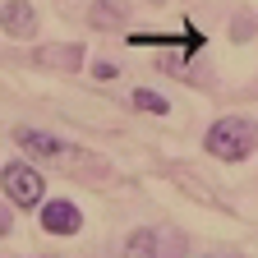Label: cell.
<instances>
[{"instance_id":"obj_1","label":"cell","mask_w":258,"mask_h":258,"mask_svg":"<svg viewBox=\"0 0 258 258\" xmlns=\"http://www.w3.org/2000/svg\"><path fill=\"white\" fill-rule=\"evenodd\" d=\"M203 148H208V157H217V161H249L253 148H258V124H253L249 115H221V120L208 124Z\"/></svg>"},{"instance_id":"obj_2","label":"cell","mask_w":258,"mask_h":258,"mask_svg":"<svg viewBox=\"0 0 258 258\" xmlns=\"http://www.w3.org/2000/svg\"><path fill=\"white\" fill-rule=\"evenodd\" d=\"M0 189H5V199L19 212H37L42 199H46V184H42V175L32 171L28 161H10V166L0 171Z\"/></svg>"},{"instance_id":"obj_3","label":"cell","mask_w":258,"mask_h":258,"mask_svg":"<svg viewBox=\"0 0 258 258\" xmlns=\"http://www.w3.org/2000/svg\"><path fill=\"white\" fill-rule=\"evenodd\" d=\"M37 221H42V231L46 235H79L83 231V212L70 203V199H51L37 208Z\"/></svg>"},{"instance_id":"obj_4","label":"cell","mask_w":258,"mask_h":258,"mask_svg":"<svg viewBox=\"0 0 258 258\" xmlns=\"http://www.w3.org/2000/svg\"><path fill=\"white\" fill-rule=\"evenodd\" d=\"M0 32L14 37V42L32 37V32H37V10H32L28 0H5V5H0Z\"/></svg>"},{"instance_id":"obj_5","label":"cell","mask_w":258,"mask_h":258,"mask_svg":"<svg viewBox=\"0 0 258 258\" xmlns=\"http://www.w3.org/2000/svg\"><path fill=\"white\" fill-rule=\"evenodd\" d=\"M14 143L23 148V152H32V157H42V161H51V157H64V152H70V148H64L55 134H42V129H14Z\"/></svg>"},{"instance_id":"obj_6","label":"cell","mask_w":258,"mask_h":258,"mask_svg":"<svg viewBox=\"0 0 258 258\" xmlns=\"http://www.w3.org/2000/svg\"><path fill=\"white\" fill-rule=\"evenodd\" d=\"M124 258H157V231L152 226H139V231L124 240Z\"/></svg>"},{"instance_id":"obj_7","label":"cell","mask_w":258,"mask_h":258,"mask_svg":"<svg viewBox=\"0 0 258 258\" xmlns=\"http://www.w3.org/2000/svg\"><path fill=\"white\" fill-rule=\"evenodd\" d=\"M134 111H143V115H171V102L161 92H152V88H139L134 92Z\"/></svg>"},{"instance_id":"obj_8","label":"cell","mask_w":258,"mask_h":258,"mask_svg":"<svg viewBox=\"0 0 258 258\" xmlns=\"http://www.w3.org/2000/svg\"><path fill=\"white\" fill-rule=\"evenodd\" d=\"M42 64H64V70H79V46H46L37 51Z\"/></svg>"},{"instance_id":"obj_9","label":"cell","mask_w":258,"mask_h":258,"mask_svg":"<svg viewBox=\"0 0 258 258\" xmlns=\"http://www.w3.org/2000/svg\"><path fill=\"white\" fill-rule=\"evenodd\" d=\"M184 253V235L175 231H157V258H180Z\"/></svg>"},{"instance_id":"obj_10","label":"cell","mask_w":258,"mask_h":258,"mask_svg":"<svg viewBox=\"0 0 258 258\" xmlns=\"http://www.w3.org/2000/svg\"><path fill=\"white\" fill-rule=\"evenodd\" d=\"M88 19H92L97 28H111V32H115V28H124V19H115V10L106 5V0H97V5H92V14H88Z\"/></svg>"},{"instance_id":"obj_11","label":"cell","mask_w":258,"mask_h":258,"mask_svg":"<svg viewBox=\"0 0 258 258\" xmlns=\"http://www.w3.org/2000/svg\"><path fill=\"white\" fill-rule=\"evenodd\" d=\"M92 74H97V79H115V64H111V60H97Z\"/></svg>"},{"instance_id":"obj_12","label":"cell","mask_w":258,"mask_h":258,"mask_svg":"<svg viewBox=\"0 0 258 258\" xmlns=\"http://www.w3.org/2000/svg\"><path fill=\"white\" fill-rule=\"evenodd\" d=\"M5 235H10V212L0 208V240H5Z\"/></svg>"}]
</instances>
